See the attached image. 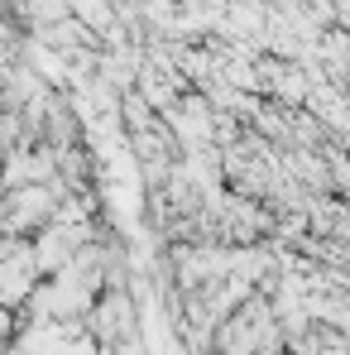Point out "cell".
<instances>
[{"label":"cell","instance_id":"1","mask_svg":"<svg viewBox=\"0 0 350 355\" xmlns=\"http://www.w3.org/2000/svg\"><path fill=\"white\" fill-rule=\"evenodd\" d=\"M0 96H5V72H0Z\"/></svg>","mask_w":350,"mask_h":355}]
</instances>
